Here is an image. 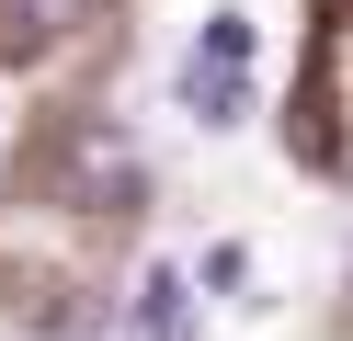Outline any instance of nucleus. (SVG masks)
Returning <instances> with one entry per match:
<instances>
[{
    "label": "nucleus",
    "mask_w": 353,
    "mask_h": 341,
    "mask_svg": "<svg viewBox=\"0 0 353 341\" xmlns=\"http://www.w3.org/2000/svg\"><path fill=\"white\" fill-rule=\"evenodd\" d=\"M57 194L92 205V216H125V205H137V136L103 125V114H80V125L57 136Z\"/></svg>",
    "instance_id": "nucleus-1"
},
{
    "label": "nucleus",
    "mask_w": 353,
    "mask_h": 341,
    "mask_svg": "<svg viewBox=\"0 0 353 341\" xmlns=\"http://www.w3.org/2000/svg\"><path fill=\"white\" fill-rule=\"evenodd\" d=\"M125 330H137V341H194V285H183L171 262H148V273H137V307H125Z\"/></svg>",
    "instance_id": "nucleus-2"
},
{
    "label": "nucleus",
    "mask_w": 353,
    "mask_h": 341,
    "mask_svg": "<svg viewBox=\"0 0 353 341\" xmlns=\"http://www.w3.org/2000/svg\"><path fill=\"white\" fill-rule=\"evenodd\" d=\"M171 91L194 103V125H239V91H251V80H239V57H183Z\"/></svg>",
    "instance_id": "nucleus-3"
},
{
    "label": "nucleus",
    "mask_w": 353,
    "mask_h": 341,
    "mask_svg": "<svg viewBox=\"0 0 353 341\" xmlns=\"http://www.w3.org/2000/svg\"><path fill=\"white\" fill-rule=\"evenodd\" d=\"M194 57H239L251 68V12H205V45H194Z\"/></svg>",
    "instance_id": "nucleus-4"
},
{
    "label": "nucleus",
    "mask_w": 353,
    "mask_h": 341,
    "mask_svg": "<svg viewBox=\"0 0 353 341\" xmlns=\"http://www.w3.org/2000/svg\"><path fill=\"white\" fill-rule=\"evenodd\" d=\"M205 285H216V296H228V285H251V250H239V239H216V250H205Z\"/></svg>",
    "instance_id": "nucleus-5"
}]
</instances>
